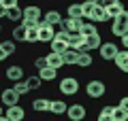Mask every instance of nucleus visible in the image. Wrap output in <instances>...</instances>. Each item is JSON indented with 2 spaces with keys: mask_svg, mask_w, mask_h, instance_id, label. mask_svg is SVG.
Returning a JSON list of instances; mask_svg holds the SVG:
<instances>
[{
  "mask_svg": "<svg viewBox=\"0 0 128 121\" xmlns=\"http://www.w3.org/2000/svg\"><path fill=\"white\" fill-rule=\"evenodd\" d=\"M86 94L90 96V98H102V96L107 94L105 81H100V79H92L90 83L86 85Z\"/></svg>",
  "mask_w": 128,
  "mask_h": 121,
  "instance_id": "2",
  "label": "nucleus"
},
{
  "mask_svg": "<svg viewBox=\"0 0 128 121\" xmlns=\"http://www.w3.org/2000/svg\"><path fill=\"white\" fill-rule=\"evenodd\" d=\"M49 64H47V55H41V58H34V68L36 70H43V68H47Z\"/></svg>",
  "mask_w": 128,
  "mask_h": 121,
  "instance_id": "33",
  "label": "nucleus"
},
{
  "mask_svg": "<svg viewBox=\"0 0 128 121\" xmlns=\"http://www.w3.org/2000/svg\"><path fill=\"white\" fill-rule=\"evenodd\" d=\"M66 15L73 17V19H83V6H81V2H73V4H68V6H66Z\"/></svg>",
  "mask_w": 128,
  "mask_h": 121,
  "instance_id": "16",
  "label": "nucleus"
},
{
  "mask_svg": "<svg viewBox=\"0 0 128 121\" xmlns=\"http://www.w3.org/2000/svg\"><path fill=\"white\" fill-rule=\"evenodd\" d=\"M77 91H79V81L75 79V76H64V79L60 81V94L75 96Z\"/></svg>",
  "mask_w": 128,
  "mask_h": 121,
  "instance_id": "3",
  "label": "nucleus"
},
{
  "mask_svg": "<svg viewBox=\"0 0 128 121\" xmlns=\"http://www.w3.org/2000/svg\"><path fill=\"white\" fill-rule=\"evenodd\" d=\"M124 11H126V6H124V2L120 0V2H115V4H111L109 9H107V13H109V17H111V19H115V17H120Z\"/></svg>",
  "mask_w": 128,
  "mask_h": 121,
  "instance_id": "21",
  "label": "nucleus"
},
{
  "mask_svg": "<svg viewBox=\"0 0 128 121\" xmlns=\"http://www.w3.org/2000/svg\"><path fill=\"white\" fill-rule=\"evenodd\" d=\"M92 64H94V60H92L90 51H79V60H77V66H81V68H90Z\"/></svg>",
  "mask_w": 128,
  "mask_h": 121,
  "instance_id": "22",
  "label": "nucleus"
},
{
  "mask_svg": "<svg viewBox=\"0 0 128 121\" xmlns=\"http://www.w3.org/2000/svg\"><path fill=\"white\" fill-rule=\"evenodd\" d=\"M47 64H49V68H54V70H60V68L64 66V58L60 53L49 51V53H47Z\"/></svg>",
  "mask_w": 128,
  "mask_h": 121,
  "instance_id": "14",
  "label": "nucleus"
},
{
  "mask_svg": "<svg viewBox=\"0 0 128 121\" xmlns=\"http://www.w3.org/2000/svg\"><path fill=\"white\" fill-rule=\"evenodd\" d=\"M0 6H2V11L15 9V6H17V0H0Z\"/></svg>",
  "mask_w": 128,
  "mask_h": 121,
  "instance_id": "35",
  "label": "nucleus"
},
{
  "mask_svg": "<svg viewBox=\"0 0 128 121\" xmlns=\"http://www.w3.org/2000/svg\"><path fill=\"white\" fill-rule=\"evenodd\" d=\"M15 91H17L19 96H26L28 91H30V87H28V81H17V83H13Z\"/></svg>",
  "mask_w": 128,
  "mask_h": 121,
  "instance_id": "31",
  "label": "nucleus"
},
{
  "mask_svg": "<svg viewBox=\"0 0 128 121\" xmlns=\"http://www.w3.org/2000/svg\"><path fill=\"white\" fill-rule=\"evenodd\" d=\"M122 45H124V49H128V34L122 36Z\"/></svg>",
  "mask_w": 128,
  "mask_h": 121,
  "instance_id": "38",
  "label": "nucleus"
},
{
  "mask_svg": "<svg viewBox=\"0 0 128 121\" xmlns=\"http://www.w3.org/2000/svg\"><path fill=\"white\" fill-rule=\"evenodd\" d=\"M113 119L115 121H128V111H124L122 106H113Z\"/></svg>",
  "mask_w": 128,
  "mask_h": 121,
  "instance_id": "30",
  "label": "nucleus"
},
{
  "mask_svg": "<svg viewBox=\"0 0 128 121\" xmlns=\"http://www.w3.org/2000/svg\"><path fill=\"white\" fill-rule=\"evenodd\" d=\"M13 38L17 40V43H28V28L24 26V23H19L13 30Z\"/></svg>",
  "mask_w": 128,
  "mask_h": 121,
  "instance_id": "19",
  "label": "nucleus"
},
{
  "mask_svg": "<svg viewBox=\"0 0 128 121\" xmlns=\"http://www.w3.org/2000/svg\"><path fill=\"white\" fill-rule=\"evenodd\" d=\"M81 6H83V19H90L96 9V2L94 0H86V2H81Z\"/></svg>",
  "mask_w": 128,
  "mask_h": 121,
  "instance_id": "28",
  "label": "nucleus"
},
{
  "mask_svg": "<svg viewBox=\"0 0 128 121\" xmlns=\"http://www.w3.org/2000/svg\"><path fill=\"white\" fill-rule=\"evenodd\" d=\"M43 21L47 23V26H60L62 23V15H60V11H47L45 15H43Z\"/></svg>",
  "mask_w": 128,
  "mask_h": 121,
  "instance_id": "13",
  "label": "nucleus"
},
{
  "mask_svg": "<svg viewBox=\"0 0 128 121\" xmlns=\"http://www.w3.org/2000/svg\"><path fill=\"white\" fill-rule=\"evenodd\" d=\"M68 49H70V47H68V43H66V40H58V38H54V43H51V51H54V53L64 55Z\"/></svg>",
  "mask_w": 128,
  "mask_h": 121,
  "instance_id": "20",
  "label": "nucleus"
},
{
  "mask_svg": "<svg viewBox=\"0 0 128 121\" xmlns=\"http://www.w3.org/2000/svg\"><path fill=\"white\" fill-rule=\"evenodd\" d=\"M28 43H38V28H28Z\"/></svg>",
  "mask_w": 128,
  "mask_h": 121,
  "instance_id": "34",
  "label": "nucleus"
},
{
  "mask_svg": "<svg viewBox=\"0 0 128 121\" xmlns=\"http://www.w3.org/2000/svg\"><path fill=\"white\" fill-rule=\"evenodd\" d=\"M100 47H102V38H100V34H94V36H88V38H86V49H88V51L100 49Z\"/></svg>",
  "mask_w": 128,
  "mask_h": 121,
  "instance_id": "18",
  "label": "nucleus"
},
{
  "mask_svg": "<svg viewBox=\"0 0 128 121\" xmlns=\"http://www.w3.org/2000/svg\"><path fill=\"white\" fill-rule=\"evenodd\" d=\"M96 6H102V9H109L111 4H115V2H120V0H94Z\"/></svg>",
  "mask_w": 128,
  "mask_h": 121,
  "instance_id": "36",
  "label": "nucleus"
},
{
  "mask_svg": "<svg viewBox=\"0 0 128 121\" xmlns=\"http://www.w3.org/2000/svg\"><path fill=\"white\" fill-rule=\"evenodd\" d=\"M66 115H68L70 121H83V119L88 117V111H86V106H83V104H70Z\"/></svg>",
  "mask_w": 128,
  "mask_h": 121,
  "instance_id": "7",
  "label": "nucleus"
},
{
  "mask_svg": "<svg viewBox=\"0 0 128 121\" xmlns=\"http://www.w3.org/2000/svg\"><path fill=\"white\" fill-rule=\"evenodd\" d=\"M6 19L9 21H24V9H19V6L9 9L6 11Z\"/></svg>",
  "mask_w": 128,
  "mask_h": 121,
  "instance_id": "25",
  "label": "nucleus"
},
{
  "mask_svg": "<svg viewBox=\"0 0 128 121\" xmlns=\"http://www.w3.org/2000/svg\"><path fill=\"white\" fill-rule=\"evenodd\" d=\"M111 34L120 36V38L128 34V11H124L120 17L113 19V23H111Z\"/></svg>",
  "mask_w": 128,
  "mask_h": 121,
  "instance_id": "1",
  "label": "nucleus"
},
{
  "mask_svg": "<svg viewBox=\"0 0 128 121\" xmlns=\"http://www.w3.org/2000/svg\"><path fill=\"white\" fill-rule=\"evenodd\" d=\"M83 21H86V19H73V17H66V19H62V23H60V30H66V32H70V34H79V32H81Z\"/></svg>",
  "mask_w": 128,
  "mask_h": 121,
  "instance_id": "5",
  "label": "nucleus"
},
{
  "mask_svg": "<svg viewBox=\"0 0 128 121\" xmlns=\"http://www.w3.org/2000/svg\"><path fill=\"white\" fill-rule=\"evenodd\" d=\"M79 34H81L83 38H88V36H94V34H98V30H96L94 21H83V26H81V32H79Z\"/></svg>",
  "mask_w": 128,
  "mask_h": 121,
  "instance_id": "23",
  "label": "nucleus"
},
{
  "mask_svg": "<svg viewBox=\"0 0 128 121\" xmlns=\"http://www.w3.org/2000/svg\"><path fill=\"white\" fill-rule=\"evenodd\" d=\"M126 58H128V49H122V51H120L118 55H115L113 64H115V66H118V70H120V68L124 66V62H126Z\"/></svg>",
  "mask_w": 128,
  "mask_h": 121,
  "instance_id": "32",
  "label": "nucleus"
},
{
  "mask_svg": "<svg viewBox=\"0 0 128 121\" xmlns=\"http://www.w3.org/2000/svg\"><path fill=\"white\" fill-rule=\"evenodd\" d=\"M30 104H32V111H36V113H49L51 108V100L47 98H34Z\"/></svg>",
  "mask_w": 128,
  "mask_h": 121,
  "instance_id": "12",
  "label": "nucleus"
},
{
  "mask_svg": "<svg viewBox=\"0 0 128 121\" xmlns=\"http://www.w3.org/2000/svg\"><path fill=\"white\" fill-rule=\"evenodd\" d=\"M120 106H122L124 111H128V96H124V98L120 100Z\"/></svg>",
  "mask_w": 128,
  "mask_h": 121,
  "instance_id": "37",
  "label": "nucleus"
},
{
  "mask_svg": "<svg viewBox=\"0 0 128 121\" xmlns=\"http://www.w3.org/2000/svg\"><path fill=\"white\" fill-rule=\"evenodd\" d=\"M4 115L9 117L11 121H24V119H26V111H24L19 104H17V106H6Z\"/></svg>",
  "mask_w": 128,
  "mask_h": 121,
  "instance_id": "9",
  "label": "nucleus"
},
{
  "mask_svg": "<svg viewBox=\"0 0 128 121\" xmlns=\"http://www.w3.org/2000/svg\"><path fill=\"white\" fill-rule=\"evenodd\" d=\"M28 87H30V91H36V89H41V85H43V79H41V76H28Z\"/></svg>",
  "mask_w": 128,
  "mask_h": 121,
  "instance_id": "29",
  "label": "nucleus"
},
{
  "mask_svg": "<svg viewBox=\"0 0 128 121\" xmlns=\"http://www.w3.org/2000/svg\"><path fill=\"white\" fill-rule=\"evenodd\" d=\"M118 53H120L118 45H115V43H111V40H109V43H102V47L98 49V55H100L102 62H113Z\"/></svg>",
  "mask_w": 128,
  "mask_h": 121,
  "instance_id": "4",
  "label": "nucleus"
},
{
  "mask_svg": "<svg viewBox=\"0 0 128 121\" xmlns=\"http://www.w3.org/2000/svg\"><path fill=\"white\" fill-rule=\"evenodd\" d=\"M15 49H17L15 40H2L0 43V60H6L9 55H13Z\"/></svg>",
  "mask_w": 128,
  "mask_h": 121,
  "instance_id": "11",
  "label": "nucleus"
},
{
  "mask_svg": "<svg viewBox=\"0 0 128 121\" xmlns=\"http://www.w3.org/2000/svg\"><path fill=\"white\" fill-rule=\"evenodd\" d=\"M19 98H22V96L15 91V87H6V89L2 91V104H4V106H17Z\"/></svg>",
  "mask_w": 128,
  "mask_h": 121,
  "instance_id": "8",
  "label": "nucleus"
},
{
  "mask_svg": "<svg viewBox=\"0 0 128 121\" xmlns=\"http://www.w3.org/2000/svg\"><path fill=\"white\" fill-rule=\"evenodd\" d=\"M90 19H92L94 23H105V21H109L111 17H109V13H107V9H102V6H96Z\"/></svg>",
  "mask_w": 128,
  "mask_h": 121,
  "instance_id": "15",
  "label": "nucleus"
},
{
  "mask_svg": "<svg viewBox=\"0 0 128 121\" xmlns=\"http://www.w3.org/2000/svg\"><path fill=\"white\" fill-rule=\"evenodd\" d=\"M96 121H115L113 119V106H102V111L98 113Z\"/></svg>",
  "mask_w": 128,
  "mask_h": 121,
  "instance_id": "26",
  "label": "nucleus"
},
{
  "mask_svg": "<svg viewBox=\"0 0 128 121\" xmlns=\"http://www.w3.org/2000/svg\"><path fill=\"white\" fill-rule=\"evenodd\" d=\"M54 38H56L54 26H47L45 21H41V26H38V43H54Z\"/></svg>",
  "mask_w": 128,
  "mask_h": 121,
  "instance_id": "6",
  "label": "nucleus"
},
{
  "mask_svg": "<svg viewBox=\"0 0 128 121\" xmlns=\"http://www.w3.org/2000/svg\"><path fill=\"white\" fill-rule=\"evenodd\" d=\"M49 113H54V115H66L68 113V104L64 102V100H51Z\"/></svg>",
  "mask_w": 128,
  "mask_h": 121,
  "instance_id": "17",
  "label": "nucleus"
},
{
  "mask_svg": "<svg viewBox=\"0 0 128 121\" xmlns=\"http://www.w3.org/2000/svg\"><path fill=\"white\" fill-rule=\"evenodd\" d=\"M62 58H64V66H73V64H77V60H79V51L77 49H68Z\"/></svg>",
  "mask_w": 128,
  "mask_h": 121,
  "instance_id": "24",
  "label": "nucleus"
},
{
  "mask_svg": "<svg viewBox=\"0 0 128 121\" xmlns=\"http://www.w3.org/2000/svg\"><path fill=\"white\" fill-rule=\"evenodd\" d=\"M0 121H11V119H9L6 115H0Z\"/></svg>",
  "mask_w": 128,
  "mask_h": 121,
  "instance_id": "39",
  "label": "nucleus"
},
{
  "mask_svg": "<svg viewBox=\"0 0 128 121\" xmlns=\"http://www.w3.org/2000/svg\"><path fill=\"white\" fill-rule=\"evenodd\" d=\"M6 79L13 81V83H17V81H24V68L19 66V64H13V66L6 68Z\"/></svg>",
  "mask_w": 128,
  "mask_h": 121,
  "instance_id": "10",
  "label": "nucleus"
},
{
  "mask_svg": "<svg viewBox=\"0 0 128 121\" xmlns=\"http://www.w3.org/2000/svg\"><path fill=\"white\" fill-rule=\"evenodd\" d=\"M38 76H41L43 81H49V83H51V81L58 76V70H54V68L47 66V68H43V70H38Z\"/></svg>",
  "mask_w": 128,
  "mask_h": 121,
  "instance_id": "27",
  "label": "nucleus"
}]
</instances>
